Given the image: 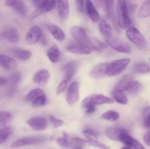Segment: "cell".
I'll list each match as a JSON object with an SVG mask.
<instances>
[{
	"label": "cell",
	"mask_w": 150,
	"mask_h": 149,
	"mask_svg": "<svg viewBox=\"0 0 150 149\" xmlns=\"http://www.w3.org/2000/svg\"><path fill=\"white\" fill-rule=\"evenodd\" d=\"M57 13L62 20H66L68 18L70 13V6L68 0H57Z\"/></svg>",
	"instance_id": "cell-16"
},
{
	"label": "cell",
	"mask_w": 150,
	"mask_h": 149,
	"mask_svg": "<svg viewBox=\"0 0 150 149\" xmlns=\"http://www.w3.org/2000/svg\"><path fill=\"white\" fill-rule=\"evenodd\" d=\"M127 131V129L120 127H109L105 130V135L109 140L113 141H120V137L122 134Z\"/></svg>",
	"instance_id": "cell-19"
},
{
	"label": "cell",
	"mask_w": 150,
	"mask_h": 149,
	"mask_svg": "<svg viewBox=\"0 0 150 149\" xmlns=\"http://www.w3.org/2000/svg\"><path fill=\"white\" fill-rule=\"evenodd\" d=\"M42 1V0H32V4H33V5L35 7H38L41 4Z\"/></svg>",
	"instance_id": "cell-50"
},
{
	"label": "cell",
	"mask_w": 150,
	"mask_h": 149,
	"mask_svg": "<svg viewBox=\"0 0 150 149\" xmlns=\"http://www.w3.org/2000/svg\"><path fill=\"white\" fill-rule=\"evenodd\" d=\"M105 43L108 46L111 47L112 49H114V51H117L119 53L125 54L131 53L132 49L130 45L127 43H126L125 42L120 40L118 38L113 37L108 38V39H105Z\"/></svg>",
	"instance_id": "cell-7"
},
{
	"label": "cell",
	"mask_w": 150,
	"mask_h": 149,
	"mask_svg": "<svg viewBox=\"0 0 150 149\" xmlns=\"http://www.w3.org/2000/svg\"><path fill=\"white\" fill-rule=\"evenodd\" d=\"M13 55L21 61H27L32 57V52L29 50L21 48H13L11 50Z\"/></svg>",
	"instance_id": "cell-27"
},
{
	"label": "cell",
	"mask_w": 150,
	"mask_h": 149,
	"mask_svg": "<svg viewBox=\"0 0 150 149\" xmlns=\"http://www.w3.org/2000/svg\"><path fill=\"white\" fill-rule=\"evenodd\" d=\"M126 37L129 41L136 45L140 48H144L146 46V39L142 34V32L135 26H131L127 28L125 31Z\"/></svg>",
	"instance_id": "cell-4"
},
{
	"label": "cell",
	"mask_w": 150,
	"mask_h": 149,
	"mask_svg": "<svg viewBox=\"0 0 150 149\" xmlns=\"http://www.w3.org/2000/svg\"><path fill=\"white\" fill-rule=\"evenodd\" d=\"M66 49L68 52L73 54H77V55H90L94 51L87 45L78 42L76 41L75 42L69 43L66 46Z\"/></svg>",
	"instance_id": "cell-9"
},
{
	"label": "cell",
	"mask_w": 150,
	"mask_h": 149,
	"mask_svg": "<svg viewBox=\"0 0 150 149\" xmlns=\"http://www.w3.org/2000/svg\"><path fill=\"white\" fill-rule=\"evenodd\" d=\"M98 30H99L100 33L105 39H108V38H110L112 37V26H111V24H110L108 22H107L106 20H99V23H98Z\"/></svg>",
	"instance_id": "cell-24"
},
{
	"label": "cell",
	"mask_w": 150,
	"mask_h": 149,
	"mask_svg": "<svg viewBox=\"0 0 150 149\" xmlns=\"http://www.w3.org/2000/svg\"><path fill=\"white\" fill-rule=\"evenodd\" d=\"M114 101L112 98L108 97L105 95L100 94V93H95V94L89 95L86 96L83 101H82L81 105L83 108H86L88 105H107V104H113Z\"/></svg>",
	"instance_id": "cell-3"
},
{
	"label": "cell",
	"mask_w": 150,
	"mask_h": 149,
	"mask_svg": "<svg viewBox=\"0 0 150 149\" xmlns=\"http://www.w3.org/2000/svg\"><path fill=\"white\" fill-rule=\"evenodd\" d=\"M26 124L32 129L38 131L45 130L47 129V126H48V122H47L46 118L45 117L39 116V115L31 117L30 118L27 120Z\"/></svg>",
	"instance_id": "cell-10"
},
{
	"label": "cell",
	"mask_w": 150,
	"mask_h": 149,
	"mask_svg": "<svg viewBox=\"0 0 150 149\" xmlns=\"http://www.w3.org/2000/svg\"><path fill=\"white\" fill-rule=\"evenodd\" d=\"M120 114L117 111L113 110H110L106 111V112H103L101 115V118L106 121H111V122H114L117 121V120L120 118Z\"/></svg>",
	"instance_id": "cell-33"
},
{
	"label": "cell",
	"mask_w": 150,
	"mask_h": 149,
	"mask_svg": "<svg viewBox=\"0 0 150 149\" xmlns=\"http://www.w3.org/2000/svg\"><path fill=\"white\" fill-rule=\"evenodd\" d=\"M137 16L142 19L150 17V0L144 1L138 10Z\"/></svg>",
	"instance_id": "cell-29"
},
{
	"label": "cell",
	"mask_w": 150,
	"mask_h": 149,
	"mask_svg": "<svg viewBox=\"0 0 150 149\" xmlns=\"http://www.w3.org/2000/svg\"><path fill=\"white\" fill-rule=\"evenodd\" d=\"M133 71L139 74H146L150 72V64L144 61L136 62L133 66Z\"/></svg>",
	"instance_id": "cell-30"
},
{
	"label": "cell",
	"mask_w": 150,
	"mask_h": 149,
	"mask_svg": "<svg viewBox=\"0 0 150 149\" xmlns=\"http://www.w3.org/2000/svg\"><path fill=\"white\" fill-rule=\"evenodd\" d=\"M50 77L51 74L49 71L45 69H42L35 73L33 76V82L38 86H45L50 80Z\"/></svg>",
	"instance_id": "cell-15"
},
{
	"label": "cell",
	"mask_w": 150,
	"mask_h": 149,
	"mask_svg": "<svg viewBox=\"0 0 150 149\" xmlns=\"http://www.w3.org/2000/svg\"><path fill=\"white\" fill-rule=\"evenodd\" d=\"M21 79V74L18 72H16L13 73L7 78V80H8V83H10L11 86H16L20 82Z\"/></svg>",
	"instance_id": "cell-39"
},
{
	"label": "cell",
	"mask_w": 150,
	"mask_h": 149,
	"mask_svg": "<svg viewBox=\"0 0 150 149\" xmlns=\"http://www.w3.org/2000/svg\"><path fill=\"white\" fill-rule=\"evenodd\" d=\"M70 33L76 42L87 45L89 36H87L83 28L79 26H73L70 27Z\"/></svg>",
	"instance_id": "cell-12"
},
{
	"label": "cell",
	"mask_w": 150,
	"mask_h": 149,
	"mask_svg": "<svg viewBox=\"0 0 150 149\" xmlns=\"http://www.w3.org/2000/svg\"><path fill=\"white\" fill-rule=\"evenodd\" d=\"M46 55L49 61L53 64H57L59 61L61 53H60L59 48L57 45H53L50 47L46 52Z\"/></svg>",
	"instance_id": "cell-26"
},
{
	"label": "cell",
	"mask_w": 150,
	"mask_h": 149,
	"mask_svg": "<svg viewBox=\"0 0 150 149\" xmlns=\"http://www.w3.org/2000/svg\"><path fill=\"white\" fill-rule=\"evenodd\" d=\"M79 85L77 81L72 82L66 92V102L69 105H73L79 101Z\"/></svg>",
	"instance_id": "cell-8"
},
{
	"label": "cell",
	"mask_w": 150,
	"mask_h": 149,
	"mask_svg": "<svg viewBox=\"0 0 150 149\" xmlns=\"http://www.w3.org/2000/svg\"><path fill=\"white\" fill-rule=\"evenodd\" d=\"M48 30L54 39L58 42H62L65 39V33L59 26L57 25H50L48 27Z\"/></svg>",
	"instance_id": "cell-23"
},
{
	"label": "cell",
	"mask_w": 150,
	"mask_h": 149,
	"mask_svg": "<svg viewBox=\"0 0 150 149\" xmlns=\"http://www.w3.org/2000/svg\"><path fill=\"white\" fill-rule=\"evenodd\" d=\"M83 135L84 136L85 139L88 141H94V140H98V136L93 130L86 129L83 131Z\"/></svg>",
	"instance_id": "cell-38"
},
{
	"label": "cell",
	"mask_w": 150,
	"mask_h": 149,
	"mask_svg": "<svg viewBox=\"0 0 150 149\" xmlns=\"http://www.w3.org/2000/svg\"><path fill=\"white\" fill-rule=\"evenodd\" d=\"M149 61H150V58H149Z\"/></svg>",
	"instance_id": "cell-52"
},
{
	"label": "cell",
	"mask_w": 150,
	"mask_h": 149,
	"mask_svg": "<svg viewBox=\"0 0 150 149\" xmlns=\"http://www.w3.org/2000/svg\"><path fill=\"white\" fill-rule=\"evenodd\" d=\"M8 83V80L7 78H4V77H0V87L3 86H5Z\"/></svg>",
	"instance_id": "cell-48"
},
{
	"label": "cell",
	"mask_w": 150,
	"mask_h": 149,
	"mask_svg": "<svg viewBox=\"0 0 150 149\" xmlns=\"http://www.w3.org/2000/svg\"><path fill=\"white\" fill-rule=\"evenodd\" d=\"M85 1H86V11L90 20L94 23L99 21L100 14L92 0H85Z\"/></svg>",
	"instance_id": "cell-18"
},
{
	"label": "cell",
	"mask_w": 150,
	"mask_h": 149,
	"mask_svg": "<svg viewBox=\"0 0 150 149\" xmlns=\"http://www.w3.org/2000/svg\"><path fill=\"white\" fill-rule=\"evenodd\" d=\"M108 63H100L93 66L89 71V76L95 80L103 79L107 76Z\"/></svg>",
	"instance_id": "cell-13"
},
{
	"label": "cell",
	"mask_w": 150,
	"mask_h": 149,
	"mask_svg": "<svg viewBox=\"0 0 150 149\" xmlns=\"http://www.w3.org/2000/svg\"><path fill=\"white\" fill-rule=\"evenodd\" d=\"M94 1H95V4H96L97 7L100 8V7H102L103 4L104 0H94Z\"/></svg>",
	"instance_id": "cell-49"
},
{
	"label": "cell",
	"mask_w": 150,
	"mask_h": 149,
	"mask_svg": "<svg viewBox=\"0 0 150 149\" xmlns=\"http://www.w3.org/2000/svg\"><path fill=\"white\" fill-rule=\"evenodd\" d=\"M78 68H79V63L77 61H73L67 63L63 69L66 80H67L68 81L71 80L76 74Z\"/></svg>",
	"instance_id": "cell-17"
},
{
	"label": "cell",
	"mask_w": 150,
	"mask_h": 149,
	"mask_svg": "<svg viewBox=\"0 0 150 149\" xmlns=\"http://www.w3.org/2000/svg\"><path fill=\"white\" fill-rule=\"evenodd\" d=\"M47 140V137L44 136H33V137H25L15 140L11 143L10 148H17L25 147V146L35 145L40 144Z\"/></svg>",
	"instance_id": "cell-5"
},
{
	"label": "cell",
	"mask_w": 150,
	"mask_h": 149,
	"mask_svg": "<svg viewBox=\"0 0 150 149\" xmlns=\"http://www.w3.org/2000/svg\"><path fill=\"white\" fill-rule=\"evenodd\" d=\"M76 8L78 11L81 13H83L86 10V1L85 0H76Z\"/></svg>",
	"instance_id": "cell-43"
},
{
	"label": "cell",
	"mask_w": 150,
	"mask_h": 149,
	"mask_svg": "<svg viewBox=\"0 0 150 149\" xmlns=\"http://www.w3.org/2000/svg\"><path fill=\"white\" fill-rule=\"evenodd\" d=\"M67 88H68V80L64 79V80H62L60 82L59 84L57 86V94H59V93H63L66 89H67Z\"/></svg>",
	"instance_id": "cell-41"
},
{
	"label": "cell",
	"mask_w": 150,
	"mask_h": 149,
	"mask_svg": "<svg viewBox=\"0 0 150 149\" xmlns=\"http://www.w3.org/2000/svg\"><path fill=\"white\" fill-rule=\"evenodd\" d=\"M49 119L54 128H59V127H61L64 125V121L62 120L59 119V118H57L56 117L53 116V115H51L49 117Z\"/></svg>",
	"instance_id": "cell-42"
},
{
	"label": "cell",
	"mask_w": 150,
	"mask_h": 149,
	"mask_svg": "<svg viewBox=\"0 0 150 149\" xmlns=\"http://www.w3.org/2000/svg\"><path fill=\"white\" fill-rule=\"evenodd\" d=\"M142 89H143V86H142V83H139L137 80H131L126 85L124 89V92L129 93V94L136 95L140 93L142 91Z\"/></svg>",
	"instance_id": "cell-22"
},
{
	"label": "cell",
	"mask_w": 150,
	"mask_h": 149,
	"mask_svg": "<svg viewBox=\"0 0 150 149\" xmlns=\"http://www.w3.org/2000/svg\"><path fill=\"white\" fill-rule=\"evenodd\" d=\"M111 98L114 102L122 105H127V102H128V98L126 96L125 93L124 91H122L114 89V91L111 93Z\"/></svg>",
	"instance_id": "cell-28"
},
{
	"label": "cell",
	"mask_w": 150,
	"mask_h": 149,
	"mask_svg": "<svg viewBox=\"0 0 150 149\" xmlns=\"http://www.w3.org/2000/svg\"><path fill=\"white\" fill-rule=\"evenodd\" d=\"M131 148L133 149H146L144 147L143 145H142L140 142L136 140V139H135L134 141H133V144H132L131 145Z\"/></svg>",
	"instance_id": "cell-44"
},
{
	"label": "cell",
	"mask_w": 150,
	"mask_h": 149,
	"mask_svg": "<svg viewBox=\"0 0 150 149\" xmlns=\"http://www.w3.org/2000/svg\"><path fill=\"white\" fill-rule=\"evenodd\" d=\"M130 63V58H120L114 60L107 64V76L114 77L122 72L129 64Z\"/></svg>",
	"instance_id": "cell-2"
},
{
	"label": "cell",
	"mask_w": 150,
	"mask_h": 149,
	"mask_svg": "<svg viewBox=\"0 0 150 149\" xmlns=\"http://www.w3.org/2000/svg\"><path fill=\"white\" fill-rule=\"evenodd\" d=\"M2 36L12 43H16L19 40V34L13 27H6L2 31Z\"/></svg>",
	"instance_id": "cell-21"
},
{
	"label": "cell",
	"mask_w": 150,
	"mask_h": 149,
	"mask_svg": "<svg viewBox=\"0 0 150 149\" xmlns=\"http://www.w3.org/2000/svg\"><path fill=\"white\" fill-rule=\"evenodd\" d=\"M87 114H92L93 112H95L96 110V106H94V105H88L86 108H84Z\"/></svg>",
	"instance_id": "cell-46"
},
{
	"label": "cell",
	"mask_w": 150,
	"mask_h": 149,
	"mask_svg": "<svg viewBox=\"0 0 150 149\" xmlns=\"http://www.w3.org/2000/svg\"><path fill=\"white\" fill-rule=\"evenodd\" d=\"M86 143H87L88 145L96 148L98 149H111L106 145L103 144V143L98 141V140H94V141H88V140H86Z\"/></svg>",
	"instance_id": "cell-40"
},
{
	"label": "cell",
	"mask_w": 150,
	"mask_h": 149,
	"mask_svg": "<svg viewBox=\"0 0 150 149\" xmlns=\"http://www.w3.org/2000/svg\"><path fill=\"white\" fill-rule=\"evenodd\" d=\"M104 8L110 18H114V0H104Z\"/></svg>",
	"instance_id": "cell-35"
},
{
	"label": "cell",
	"mask_w": 150,
	"mask_h": 149,
	"mask_svg": "<svg viewBox=\"0 0 150 149\" xmlns=\"http://www.w3.org/2000/svg\"><path fill=\"white\" fill-rule=\"evenodd\" d=\"M46 101H47L46 95L43 94L38 96V98H36V99H35V100L32 101L31 103H32V106L33 107V108H41V107L44 106V105L46 104Z\"/></svg>",
	"instance_id": "cell-37"
},
{
	"label": "cell",
	"mask_w": 150,
	"mask_h": 149,
	"mask_svg": "<svg viewBox=\"0 0 150 149\" xmlns=\"http://www.w3.org/2000/svg\"><path fill=\"white\" fill-rule=\"evenodd\" d=\"M87 46L92 48L95 51H103L106 49L108 45L105 42L99 40L98 38L94 37H89Z\"/></svg>",
	"instance_id": "cell-25"
},
{
	"label": "cell",
	"mask_w": 150,
	"mask_h": 149,
	"mask_svg": "<svg viewBox=\"0 0 150 149\" xmlns=\"http://www.w3.org/2000/svg\"><path fill=\"white\" fill-rule=\"evenodd\" d=\"M57 143L61 147L66 148H72V143L70 141V137H69L67 133H63L61 137L57 139Z\"/></svg>",
	"instance_id": "cell-34"
},
{
	"label": "cell",
	"mask_w": 150,
	"mask_h": 149,
	"mask_svg": "<svg viewBox=\"0 0 150 149\" xmlns=\"http://www.w3.org/2000/svg\"><path fill=\"white\" fill-rule=\"evenodd\" d=\"M13 133V128L10 126H4L0 128V145L5 143Z\"/></svg>",
	"instance_id": "cell-32"
},
{
	"label": "cell",
	"mask_w": 150,
	"mask_h": 149,
	"mask_svg": "<svg viewBox=\"0 0 150 149\" xmlns=\"http://www.w3.org/2000/svg\"><path fill=\"white\" fill-rule=\"evenodd\" d=\"M43 94H45V93L42 89H40V88H35V89H32V90H30L28 92L27 94L25 96V99H26L27 102H32V101L35 100L38 96Z\"/></svg>",
	"instance_id": "cell-31"
},
{
	"label": "cell",
	"mask_w": 150,
	"mask_h": 149,
	"mask_svg": "<svg viewBox=\"0 0 150 149\" xmlns=\"http://www.w3.org/2000/svg\"><path fill=\"white\" fill-rule=\"evenodd\" d=\"M144 142L147 146L150 147V130L144 135Z\"/></svg>",
	"instance_id": "cell-47"
},
{
	"label": "cell",
	"mask_w": 150,
	"mask_h": 149,
	"mask_svg": "<svg viewBox=\"0 0 150 149\" xmlns=\"http://www.w3.org/2000/svg\"><path fill=\"white\" fill-rule=\"evenodd\" d=\"M42 32L38 26H33L28 30L26 34V41L29 45H35L41 41Z\"/></svg>",
	"instance_id": "cell-11"
},
{
	"label": "cell",
	"mask_w": 150,
	"mask_h": 149,
	"mask_svg": "<svg viewBox=\"0 0 150 149\" xmlns=\"http://www.w3.org/2000/svg\"><path fill=\"white\" fill-rule=\"evenodd\" d=\"M57 0H42L36 10L29 16V20H33L40 16L52 10L57 6Z\"/></svg>",
	"instance_id": "cell-6"
},
{
	"label": "cell",
	"mask_w": 150,
	"mask_h": 149,
	"mask_svg": "<svg viewBox=\"0 0 150 149\" xmlns=\"http://www.w3.org/2000/svg\"><path fill=\"white\" fill-rule=\"evenodd\" d=\"M4 3L21 17H25L27 14L26 5L21 0H4Z\"/></svg>",
	"instance_id": "cell-14"
},
{
	"label": "cell",
	"mask_w": 150,
	"mask_h": 149,
	"mask_svg": "<svg viewBox=\"0 0 150 149\" xmlns=\"http://www.w3.org/2000/svg\"><path fill=\"white\" fill-rule=\"evenodd\" d=\"M0 66L6 70H13L17 68V62L12 57L0 54Z\"/></svg>",
	"instance_id": "cell-20"
},
{
	"label": "cell",
	"mask_w": 150,
	"mask_h": 149,
	"mask_svg": "<svg viewBox=\"0 0 150 149\" xmlns=\"http://www.w3.org/2000/svg\"><path fill=\"white\" fill-rule=\"evenodd\" d=\"M116 13L119 27L126 30L131 25V19L128 15V7L126 0H117Z\"/></svg>",
	"instance_id": "cell-1"
},
{
	"label": "cell",
	"mask_w": 150,
	"mask_h": 149,
	"mask_svg": "<svg viewBox=\"0 0 150 149\" xmlns=\"http://www.w3.org/2000/svg\"><path fill=\"white\" fill-rule=\"evenodd\" d=\"M121 149H133V148H132L130 147V146H128V145H125V146H123V147Z\"/></svg>",
	"instance_id": "cell-51"
},
{
	"label": "cell",
	"mask_w": 150,
	"mask_h": 149,
	"mask_svg": "<svg viewBox=\"0 0 150 149\" xmlns=\"http://www.w3.org/2000/svg\"><path fill=\"white\" fill-rule=\"evenodd\" d=\"M144 126L150 130V112L144 117Z\"/></svg>",
	"instance_id": "cell-45"
},
{
	"label": "cell",
	"mask_w": 150,
	"mask_h": 149,
	"mask_svg": "<svg viewBox=\"0 0 150 149\" xmlns=\"http://www.w3.org/2000/svg\"><path fill=\"white\" fill-rule=\"evenodd\" d=\"M131 80H133V77L130 74H127V75H125L118 83L116 84L114 89L119 91H124V89L125 88L126 85L127 84L129 81H130Z\"/></svg>",
	"instance_id": "cell-36"
}]
</instances>
